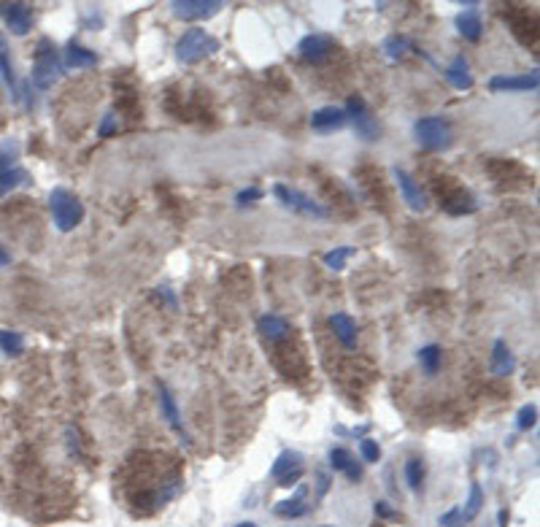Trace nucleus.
Here are the masks:
<instances>
[{"label":"nucleus","instance_id":"42","mask_svg":"<svg viewBox=\"0 0 540 527\" xmlns=\"http://www.w3.org/2000/svg\"><path fill=\"white\" fill-rule=\"evenodd\" d=\"M6 49V39H3V33H0V52Z\"/></svg>","mask_w":540,"mask_h":527},{"label":"nucleus","instance_id":"2","mask_svg":"<svg viewBox=\"0 0 540 527\" xmlns=\"http://www.w3.org/2000/svg\"><path fill=\"white\" fill-rule=\"evenodd\" d=\"M214 52H219V41L211 33H206L203 27L187 30L176 44V57L181 63H197V60H203Z\"/></svg>","mask_w":540,"mask_h":527},{"label":"nucleus","instance_id":"28","mask_svg":"<svg viewBox=\"0 0 540 527\" xmlns=\"http://www.w3.org/2000/svg\"><path fill=\"white\" fill-rule=\"evenodd\" d=\"M405 481H408V487L416 492V489H422V481H425V463L419 460V457H411L408 463H405Z\"/></svg>","mask_w":540,"mask_h":527},{"label":"nucleus","instance_id":"33","mask_svg":"<svg viewBox=\"0 0 540 527\" xmlns=\"http://www.w3.org/2000/svg\"><path fill=\"white\" fill-rule=\"evenodd\" d=\"M259 198H262V190H259V187H246V190H241V193L235 195V203H238V206H249V203H254Z\"/></svg>","mask_w":540,"mask_h":527},{"label":"nucleus","instance_id":"7","mask_svg":"<svg viewBox=\"0 0 540 527\" xmlns=\"http://www.w3.org/2000/svg\"><path fill=\"white\" fill-rule=\"evenodd\" d=\"M224 9L222 0H173L170 11L179 19H211Z\"/></svg>","mask_w":540,"mask_h":527},{"label":"nucleus","instance_id":"30","mask_svg":"<svg viewBox=\"0 0 540 527\" xmlns=\"http://www.w3.org/2000/svg\"><path fill=\"white\" fill-rule=\"evenodd\" d=\"M351 255H354L351 246H338V249H333V252L324 255V265L333 268V270H343L346 268V260L351 257Z\"/></svg>","mask_w":540,"mask_h":527},{"label":"nucleus","instance_id":"10","mask_svg":"<svg viewBox=\"0 0 540 527\" xmlns=\"http://www.w3.org/2000/svg\"><path fill=\"white\" fill-rule=\"evenodd\" d=\"M395 179H398V187L400 193H403V200L413 208V211H425L427 208V198L422 193V187L416 184L408 170H403V168H395Z\"/></svg>","mask_w":540,"mask_h":527},{"label":"nucleus","instance_id":"23","mask_svg":"<svg viewBox=\"0 0 540 527\" xmlns=\"http://www.w3.org/2000/svg\"><path fill=\"white\" fill-rule=\"evenodd\" d=\"M300 454L297 451H292V449H286V451H281L279 457H276V463H273V468H270V476L279 481L281 476H286V474H292L295 468H300Z\"/></svg>","mask_w":540,"mask_h":527},{"label":"nucleus","instance_id":"29","mask_svg":"<svg viewBox=\"0 0 540 527\" xmlns=\"http://www.w3.org/2000/svg\"><path fill=\"white\" fill-rule=\"evenodd\" d=\"M405 49H411V52H413V41L405 39V36H389V39L384 41V52L389 54L392 60L403 57V54H405Z\"/></svg>","mask_w":540,"mask_h":527},{"label":"nucleus","instance_id":"17","mask_svg":"<svg viewBox=\"0 0 540 527\" xmlns=\"http://www.w3.org/2000/svg\"><path fill=\"white\" fill-rule=\"evenodd\" d=\"M273 511H276V516H284V519H297V516L308 514V506H306V487L297 489L289 501L276 503Z\"/></svg>","mask_w":540,"mask_h":527},{"label":"nucleus","instance_id":"14","mask_svg":"<svg viewBox=\"0 0 540 527\" xmlns=\"http://www.w3.org/2000/svg\"><path fill=\"white\" fill-rule=\"evenodd\" d=\"M489 368H492L494 376H508V373L516 368L514 354H511V349H508V344H505L502 338H497L494 347H492V362H489Z\"/></svg>","mask_w":540,"mask_h":527},{"label":"nucleus","instance_id":"26","mask_svg":"<svg viewBox=\"0 0 540 527\" xmlns=\"http://www.w3.org/2000/svg\"><path fill=\"white\" fill-rule=\"evenodd\" d=\"M440 360H443V354H440V347H435V344H430V347L419 352V362H422L427 376H435L437 368H440Z\"/></svg>","mask_w":540,"mask_h":527},{"label":"nucleus","instance_id":"32","mask_svg":"<svg viewBox=\"0 0 540 527\" xmlns=\"http://www.w3.org/2000/svg\"><path fill=\"white\" fill-rule=\"evenodd\" d=\"M360 454L365 463H378L381 460V446L375 444L373 438H362L360 441Z\"/></svg>","mask_w":540,"mask_h":527},{"label":"nucleus","instance_id":"38","mask_svg":"<svg viewBox=\"0 0 540 527\" xmlns=\"http://www.w3.org/2000/svg\"><path fill=\"white\" fill-rule=\"evenodd\" d=\"M157 292H160V295L165 297L167 303H170V306H173V309H176V297L170 295V290H167V287H160V290H157Z\"/></svg>","mask_w":540,"mask_h":527},{"label":"nucleus","instance_id":"5","mask_svg":"<svg viewBox=\"0 0 540 527\" xmlns=\"http://www.w3.org/2000/svg\"><path fill=\"white\" fill-rule=\"evenodd\" d=\"M273 195H276L286 208L303 211V214H308V217H330V211H327L322 203H316L313 198H308V195L300 193V190H289V187H284V184H276V187H273Z\"/></svg>","mask_w":540,"mask_h":527},{"label":"nucleus","instance_id":"31","mask_svg":"<svg viewBox=\"0 0 540 527\" xmlns=\"http://www.w3.org/2000/svg\"><path fill=\"white\" fill-rule=\"evenodd\" d=\"M535 419H538V406L527 403V406H521V411L516 416V427L519 430H529V427H535Z\"/></svg>","mask_w":540,"mask_h":527},{"label":"nucleus","instance_id":"16","mask_svg":"<svg viewBox=\"0 0 540 527\" xmlns=\"http://www.w3.org/2000/svg\"><path fill=\"white\" fill-rule=\"evenodd\" d=\"M330 324H333L338 341H341L346 349H351L354 344H357V324H354V319H351L348 314H343V311L333 314V317H330Z\"/></svg>","mask_w":540,"mask_h":527},{"label":"nucleus","instance_id":"20","mask_svg":"<svg viewBox=\"0 0 540 527\" xmlns=\"http://www.w3.org/2000/svg\"><path fill=\"white\" fill-rule=\"evenodd\" d=\"M160 409H162V416L167 419V424L173 427V430H179L181 436H184V430H181V414H179V406H176V400L170 395V389L165 384H160Z\"/></svg>","mask_w":540,"mask_h":527},{"label":"nucleus","instance_id":"21","mask_svg":"<svg viewBox=\"0 0 540 527\" xmlns=\"http://www.w3.org/2000/svg\"><path fill=\"white\" fill-rule=\"evenodd\" d=\"M457 30H459L467 41L481 39V30H484V25H481V16L476 14V9H467V11H462L459 16H457Z\"/></svg>","mask_w":540,"mask_h":527},{"label":"nucleus","instance_id":"27","mask_svg":"<svg viewBox=\"0 0 540 527\" xmlns=\"http://www.w3.org/2000/svg\"><path fill=\"white\" fill-rule=\"evenodd\" d=\"M19 152H22V146H19L16 138H6V141L0 143V173H3V170H11L14 160L19 157Z\"/></svg>","mask_w":540,"mask_h":527},{"label":"nucleus","instance_id":"3","mask_svg":"<svg viewBox=\"0 0 540 527\" xmlns=\"http://www.w3.org/2000/svg\"><path fill=\"white\" fill-rule=\"evenodd\" d=\"M63 73V63L57 57V49L49 39H41L38 54H36V65H33V84L38 90H49L54 81Z\"/></svg>","mask_w":540,"mask_h":527},{"label":"nucleus","instance_id":"22","mask_svg":"<svg viewBox=\"0 0 540 527\" xmlns=\"http://www.w3.org/2000/svg\"><path fill=\"white\" fill-rule=\"evenodd\" d=\"M27 181H30V173H27L25 168L14 165L11 170H3V173H0V198H6V195L14 193V190L25 187Z\"/></svg>","mask_w":540,"mask_h":527},{"label":"nucleus","instance_id":"24","mask_svg":"<svg viewBox=\"0 0 540 527\" xmlns=\"http://www.w3.org/2000/svg\"><path fill=\"white\" fill-rule=\"evenodd\" d=\"M0 349H3L9 357H16V354L25 352V338H22V333H16V330H0Z\"/></svg>","mask_w":540,"mask_h":527},{"label":"nucleus","instance_id":"39","mask_svg":"<svg viewBox=\"0 0 540 527\" xmlns=\"http://www.w3.org/2000/svg\"><path fill=\"white\" fill-rule=\"evenodd\" d=\"M327 487H330V479H327V476H319V495H324V492H327Z\"/></svg>","mask_w":540,"mask_h":527},{"label":"nucleus","instance_id":"12","mask_svg":"<svg viewBox=\"0 0 540 527\" xmlns=\"http://www.w3.org/2000/svg\"><path fill=\"white\" fill-rule=\"evenodd\" d=\"M3 16H6V25L14 36H27L30 27H33V11L25 3H9L3 6Z\"/></svg>","mask_w":540,"mask_h":527},{"label":"nucleus","instance_id":"8","mask_svg":"<svg viewBox=\"0 0 540 527\" xmlns=\"http://www.w3.org/2000/svg\"><path fill=\"white\" fill-rule=\"evenodd\" d=\"M538 71L529 73H516V76H492L489 78V90L492 92H527L538 90Z\"/></svg>","mask_w":540,"mask_h":527},{"label":"nucleus","instance_id":"15","mask_svg":"<svg viewBox=\"0 0 540 527\" xmlns=\"http://www.w3.org/2000/svg\"><path fill=\"white\" fill-rule=\"evenodd\" d=\"M330 465H333V471L346 474L351 481H357V479L362 476V468L357 465V460L351 457V451H346L343 446H335V449H330Z\"/></svg>","mask_w":540,"mask_h":527},{"label":"nucleus","instance_id":"9","mask_svg":"<svg viewBox=\"0 0 540 527\" xmlns=\"http://www.w3.org/2000/svg\"><path fill=\"white\" fill-rule=\"evenodd\" d=\"M333 49H335V41L330 39V36H319V33L306 36V39L300 41V46H297V52H300V57H303L306 63H322Z\"/></svg>","mask_w":540,"mask_h":527},{"label":"nucleus","instance_id":"11","mask_svg":"<svg viewBox=\"0 0 540 527\" xmlns=\"http://www.w3.org/2000/svg\"><path fill=\"white\" fill-rule=\"evenodd\" d=\"M346 111L341 106H324L319 111L311 114V128L316 133H333V130H341L346 125Z\"/></svg>","mask_w":540,"mask_h":527},{"label":"nucleus","instance_id":"1","mask_svg":"<svg viewBox=\"0 0 540 527\" xmlns=\"http://www.w3.org/2000/svg\"><path fill=\"white\" fill-rule=\"evenodd\" d=\"M49 208H52V219L60 232H71L84 219L81 200L71 190H65V187H54L52 193H49Z\"/></svg>","mask_w":540,"mask_h":527},{"label":"nucleus","instance_id":"19","mask_svg":"<svg viewBox=\"0 0 540 527\" xmlns=\"http://www.w3.org/2000/svg\"><path fill=\"white\" fill-rule=\"evenodd\" d=\"M95 63H98V54L90 52L87 46L68 44V49H65V65L68 68H92Z\"/></svg>","mask_w":540,"mask_h":527},{"label":"nucleus","instance_id":"41","mask_svg":"<svg viewBox=\"0 0 540 527\" xmlns=\"http://www.w3.org/2000/svg\"><path fill=\"white\" fill-rule=\"evenodd\" d=\"M497 519H500V527H508V511H505V508L500 511V516H497Z\"/></svg>","mask_w":540,"mask_h":527},{"label":"nucleus","instance_id":"4","mask_svg":"<svg viewBox=\"0 0 540 527\" xmlns=\"http://www.w3.org/2000/svg\"><path fill=\"white\" fill-rule=\"evenodd\" d=\"M413 133H416V141L430 152H440L451 143V128L443 116H422L413 125Z\"/></svg>","mask_w":540,"mask_h":527},{"label":"nucleus","instance_id":"35","mask_svg":"<svg viewBox=\"0 0 540 527\" xmlns=\"http://www.w3.org/2000/svg\"><path fill=\"white\" fill-rule=\"evenodd\" d=\"M459 522H462V508H457V506L440 516V527H459Z\"/></svg>","mask_w":540,"mask_h":527},{"label":"nucleus","instance_id":"37","mask_svg":"<svg viewBox=\"0 0 540 527\" xmlns=\"http://www.w3.org/2000/svg\"><path fill=\"white\" fill-rule=\"evenodd\" d=\"M375 516H381V519H395V511L389 508V503L378 501L375 503Z\"/></svg>","mask_w":540,"mask_h":527},{"label":"nucleus","instance_id":"18","mask_svg":"<svg viewBox=\"0 0 540 527\" xmlns=\"http://www.w3.org/2000/svg\"><path fill=\"white\" fill-rule=\"evenodd\" d=\"M257 330L270 341H281L284 335L289 333V322L279 314H262L257 319Z\"/></svg>","mask_w":540,"mask_h":527},{"label":"nucleus","instance_id":"43","mask_svg":"<svg viewBox=\"0 0 540 527\" xmlns=\"http://www.w3.org/2000/svg\"><path fill=\"white\" fill-rule=\"evenodd\" d=\"M238 527H257V525H254V522H241Z\"/></svg>","mask_w":540,"mask_h":527},{"label":"nucleus","instance_id":"6","mask_svg":"<svg viewBox=\"0 0 540 527\" xmlns=\"http://www.w3.org/2000/svg\"><path fill=\"white\" fill-rule=\"evenodd\" d=\"M343 111H346V116L354 119V130H357V135L362 141H375L378 138V125H375V119L368 111V103L362 101L360 95H351Z\"/></svg>","mask_w":540,"mask_h":527},{"label":"nucleus","instance_id":"36","mask_svg":"<svg viewBox=\"0 0 540 527\" xmlns=\"http://www.w3.org/2000/svg\"><path fill=\"white\" fill-rule=\"evenodd\" d=\"M300 476H303V468H295L292 474H286L279 479V487H292L295 481H300Z\"/></svg>","mask_w":540,"mask_h":527},{"label":"nucleus","instance_id":"25","mask_svg":"<svg viewBox=\"0 0 540 527\" xmlns=\"http://www.w3.org/2000/svg\"><path fill=\"white\" fill-rule=\"evenodd\" d=\"M484 508V492H481V484H470V495H467V503H464V511H462V519L464 522H470V519H476L478 511Z\"/></svg>","mask_w":540,"mask_h":527},{"label":"nucleus","instance_id":"13","mask_svg":"<svg viewBox=\"0 0 540 527\" xmlns=\"http://www.w3.org/2000/svg\"><path fill=\"white\" fill-rule=\"evenodd\" d=\"M443 76L449 78V84L454 90H470L473 87V76H470V68H467V60L462 54H457L451 65L443 71Z\"/></svg>","mask_w":540,"mask_h":527},{"label":"nucleus","instance_id":"40","mask_svg":"<svg viewBox=\"0 0 540 527\" xmlns=\"http://www.w3.org/2000/svg\"><path fill=\"white\" fill-rule=\"evenodd\" d=\"M9 262H11V255H9V252L0 246V268H3V265H9Z\"/></svg>","mask_w":540,"mask_h":527},{"label":"nucleus","instance_id":"34","mask_svg":"<svg viewBox=\"0 0 540 527\" xmlns=\"http://www.w3.org/2000/svg\"><path fill=\"white\" fill-rule=\"evenodd\" d=\"M114 130H116V114L114 111H108V114L103 116V122L98 125V135H100V138H108Z\"/></svg>","mask_w":540,"mask_h":527}]
</instances>
